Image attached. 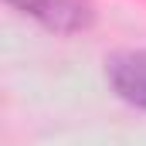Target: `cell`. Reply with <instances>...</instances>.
<instances>
[{
  "label": "cell",
  "instance_id": "cell-1",
  "mask_svg": "<svg viewBox=\"0 0 146 146\" xmlns=\"http://www.w3.org/2000/svg\"><path fill=\"white\" fill-rule=\"evenodd\" d=\"M3 3L34 17L41 27H48L54 34H78L95 24L92 0H3Z\"/></svg>",
  "mask_w": 146,
  "mask_h": 146
},
{
  "label": "cell",
  "instance_id": "cell-2",
  "mask_svg": "<svg viewBox=\"0 0 146 146\" xmlns=\"http://www.w3.org/2000/svg\"><path fill=\"white\" fill-rule=\"evenodd\" d=\"M106 78H109L112 92L136 106V109H146V48L139 51H122L106 61Z\"/></svg>",
  "mask_w": 146,
  "mask_h": 146
}]
</instances>
